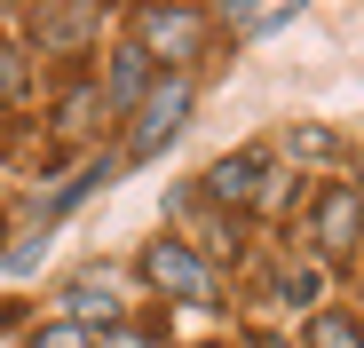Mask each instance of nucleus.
<instances>
[{
  "label": "nucleus",
  "mask_w": 364,
  "mask_h": 348,
  "mask_svg": "<svg viewBox=\"0 0 364 348\" xmlns=\"http://www.w3.org/2000/svg\"><path fill=\"white\" fill-rule=\"evenodd\" d=\"M182 119H191V80L182 72H159V87L135 103V135H127V158H151L159 143L182 135Z\"/></svg>",
  "instance_id": "nucleus-1"
},
{
  "label": "nucleus",
  "mask_w": 364,
  "mask_h": 348,
  "mask_svg": "<svg viewBox=\"0 0 364 348\" xmlns=\"http://www.w3.org/2000/svg\"><path fill=\"white\" fill-rule=\"evenodd\" d=\"M356 238H364V190L356 183H325L317 190V214H309V246L325 261H348Z\"/></svg>",
  "instance_id": "nucleus-2"
},
{
  "label": "nucleus",
  "mask_w": 364,
  "mask_h": 348,
  "mask_svg": "<svg viewBox=\"0 0 364 348\" xmlns=\"http://www.w3.org/2000/svg\"><path fill=\"white\" fill-rule=\"evenodd\" d=\"M143 277L159 285L166 301H191V309H214V269L182 246V238H159L151 254H143Z\"/></svg>",
  "instance_id": "nucleus-3"
},
{
  "label": "nucleus",
  "mask_w": 364,
  "mask_h": 348,
  "mask_svg": "<svg viewBox=\"0 0 364 348\" xmlns=\"http://www.w3.org/2000/svg\"><path fill=\"white\" fill-rule=\"evenodd\" d=\"M198 40H206V16L198 9H135V48L151 55H166V64H182V55H198Z\"/></svg>",
  "instance_id": "nucleus-4"
},
{
  "label": "nucleus",
  "mask_w": 364,
  "mask_h": 348,
  "mask_svg": "<svg viewBox=\"0 0 364 348\" xmlns=\"http://www.w3.org/2000/svg\"><path fill=\"white\" fill-rule=\"evenodd\" d=\"M262 174H269V151H230V158L206 166V190H214L222 206H254V198H262Z\"/></svg>",
  "instance_id": "nucleus-5"
},
{
  "label": "nucleus",
  "mask_w": 364,
  "mask_h": 348,
  "mask_svg": "<svg viewBox=\"0 0 364 348\" xmlns=\"http://www.w3.org/2000/svg\"><path fill=\"white\" fill-rule=\"evenodd\" d=\"M151 87H159L151 55H143L135 40H127V48H111V87H103V103H111V111H135V103H143Z\"/></svg>",
  "instance_id": "nucleus-6"
},
{
  "label": "nucleus",
  "mask_w": 364,
  "mask_h": 348,
  "mask_svg": "<svg viewBox=\"0 0 364 348\" xmlns=\"http://www.w3.org/2000/svg\"><path fill=\"white\" fill-rule=\"evenodd\" d=\"M64 309H72V325H80V317H111L119 293H111V277H72V285H64Z\"/></svg>",
  "instance_id": "nucleus-7"
},
{
  "label": "nucleus",
  "mask_w": 364,
  "mask_h": 348,
  "mask_svg": "<svg viewBox=\"0 0 364 348\" xmlns=\"http://www.w3.org/2000/svg\"><path fill=\"white\" fill-rule=\"evenodd\" d=\"M87 32H95L87 9H48V16H40V40H48V48H80Z\"/></svg>",
  "instance_id": "nucleus-8"
},
{
  "label": "nucleus",
  "mask_w": 364,
  "mask_h": 348,
  "mask_svg": "<svg viewBox=\"0 0 364 348\" xmlns=\"http://www.w3.org/2000/svg\"><path fill=\"white\" fill-rule=\"evenodd\" d=\"M309 348H364V332H356V317L317 309V317H309Z\"/></svg>",
  "instance_id": "nucleus-9"
},
{
  "label": "nucleus",
  "mask_w": 364,
  "mask_h": 348,
  "mask_svg": "<svg viewBox=\"0 0 364 348\" xmlns=\"http://www.w3.org/2000/svg\"><path fill=\"white\" fill-rule=\"evenodd\" d=\"M95 111H103V95H95V87H72V95H64V119H55V127H64V135H87V127H95Z\"/></svg>",
  "instance_id": "nucleus-10"
},
{
  "label": "nucleus",
  "mask_w": 364,
  "mask_h": 348,
  "mask_svg": "<svg viewBox=\"0 0 364 348\" xmlns=\"http://www.w3.org/2000/svg\"><path fill=\"white\" fill-rule=\"evenodd\" d=\"M293 24V9H230V32H277Z\"/></svg>",
  "instance_id": "nucleus-11"
},
{
  "label": "nucleus",
  "mask_w": 364,
  "mask_h": 348,
  "mask_svg": "<svg viewBox=\"0 0 364 348\" xmlns=\"http://www.w3.org/2000/svg\"><path fill=\"white\" fill-rule=\"evenodd\" d=\"M16 95H24V48L0 40V103H16Z\"/></svg>",
  "instance_id": "nucleus-12"
},
{
  "label": "nucleus",
  "mask_w": 364,
  "mask_h": 348,
  "mask_svg": "<svg viewBox=\"0 0 364 348\" xmlns=\"http://www.w3.org/2000/svg\"><path fill=\"white\" fill-rule=\"evenodd\" d=\"M32 348H87V332H80L72 317H55V325H40V332H32Z\"/></svg>",
  "instance_id": "nucleus-13"
},
{
  "label": "nucleus",
  "mask_w": 364,
  "mask_h": 348,
  "mask_svg": "<svg viewBox=\"0 0 364 348\" xmlns=\"http://www.w3.org/2000/svg\"><path fill=\"white\" fill-rule=\"evenodd\" d=\"M285 301H317V269H293L285 277Z\"/></svg>",
  "instance_id": "nucleus-14"
},
{
  "label": "nucleus",
  "mask_w": 364,
  "mask_h": 348,
  "mask_svg": "<svg viewBox=\"0 0 364 348\" xmlns=\"http://www.w3.org/2000/svg\"><path fill=\"white\" fill-rule=\"evenodd\" d=\"M103 348H143V340H135V332H111V340H103Z\"/></svg>",
  "instance_id": "nucleus-15"
}]
</instances>
